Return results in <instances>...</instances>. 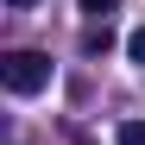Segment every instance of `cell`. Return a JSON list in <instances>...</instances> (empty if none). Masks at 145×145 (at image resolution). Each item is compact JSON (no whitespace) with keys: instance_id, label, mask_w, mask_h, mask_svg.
<instances>
[{"instance_id":"1","label":"cell","mask_w":145,"mask_h":145,"mask_svg":"<svg viewBox=\"0 0 145 145\" xmlns=\"http://www.w3.org/2000/svg\"><path fill=\"white\" fill-rule=\"evenodd\" d=\"M0 82H7L13 95L51 88V57H44V51H7V57H0Z\"/></svg>"},{"instance_id":"2","label":"cell","mask_w":145,"mask_h":145,"mask_svg":"<svg viewBox=\"0 0 145 145\" xmlns=\"http://www.w3.org/2000/svg\"><path fill=\"white\" fill-rule=\"evenodd\" d=\"M82 51H88V57H107V51H114V32H107V25H88V32H82Z\"/></svg>"},{"instance_id":"3","label":"cell","mask_w":145,"mask_h":145,"mask_svg":"<svg viewBox=\"0 0 145 145\" xmlns=\"http://www.w3.org/2000/svg\"><path fill=\"white\" fill-rule=\"evenodd\" d=\"M120 145H145V120H126L120 126Z\"/></svg>"},{"instance_id":"4","label":"cell","mask_w":145,"mask_h":145,"mask_svg":"<svg viewBox=\"0 0 145 145\" xmlns=\"http://www.w3.org/2000/svg\"><path fill=\"white\" fill-rule=\"evenodd\" d=\"M126 57H133V63H145V25H139V32L126 38Z\"/></svg>"},{"instance_id":"5","label":"cell","mask_w":145,"mask_h":145,"mask_svg":"<svg viewBox=\"0 0 145 145\" xmlns=\"http://www.w3.org/2000/svg\"><path fill=\"white\" fill-rule=\"evenodd\" d=\"M120 0H82V13H114Z\"/></svg>"},{"instance_id":"6","label":"cell","mask_w":145,"mask_h":145,"mask_svg":"<svg viewBox=\"0 0 145 145\" xmlns=\"http://www.w3.org/2000/svg\"><path fill=\"white\" fill-rule=\"evenodd\" d=\"M7 7H32V0H7Z\"/></svg>"}]
</instances>
